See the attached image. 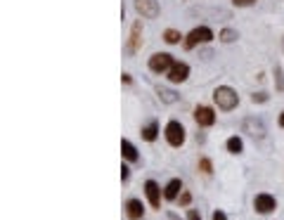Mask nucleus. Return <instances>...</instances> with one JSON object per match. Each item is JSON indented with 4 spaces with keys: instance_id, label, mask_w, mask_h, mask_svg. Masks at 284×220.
<instances>
[{
    "instance_id": "18",
    "label": "nucleus",
    "mask_w": 284,
    "mask_h": 220,
    "mask_svg": "<svg viewBox=\"0 0 284 220\" xmlns=\"http://www.w3.org/2000/svg\"><path fill=\"white\" fill-rule=\"evenodd\" d=\"M180 38H185V36H182L180 31H175V28H166V31H164V41H166L168 45H178Z\"/></svg>"
},
{
    "instance_id": "25",
    "label": "nucleus",
    "mask_w": 284,
    "mask_h": 220,
    "mask_svg": "<svg viewBox=\"0 0 284 220\" xmlns=\"http://www.w3.org/2000/svg\"><path fill=\"white\" fill-rule=\"evenodd\" d=\"M128 178H131V168H128V166H121V180H123V182H128Z\"/></svg>"
},
{
    "instance_id": "17",
    "label": "nucleus",
    "mask_w": 284,
    "mask_h": 220,
    "mask_svg": "<svg viewBox=\"0 0 284 220\" xmlns=\"http://www.w3.org/2000/svg\"><path fill=\"white\" fill-rule=\"evenodd\" d=\"M225 147H228V151H230V154H242V151H244V142H242V138H237V135L228 138Z\"/></svg>"
},
{
    "instance_id": "9",
    "label": "nucleus",
    "mask_w": 284,
    "mask_h": 220,
    "mask_svg": "<svg viewBox=\"0 0 284 220\" xmlns=\"http://www.w3.org/2000/svg\"><path fill=\"white\" fill-rule=\"evenodd\" d=\"M168 81L171 83H185L187 81V76H190V64L185 62H175L171 69H168Z\"/></svg>"
},
{
    "instance_id": "2",
    "label": "nucleus",
    "mask_w": 284,
    "mask_h": 220,
    "mask_svg": "<svg viewBox=\"0 0 284 220\" xmlns=\"http://www.w3.org/2000/svg\"><path fill=\"white\" fill-rule=\"evenodd\" d=\"M213 41V31L208 26H197L192 28L187 36H185V41H182V48L185 50H194L197 45H204V43H211Z\"/></svg>"
},
{
    "instance_id": "21",
    "label": "nucleus",
    "mask_w": 284,
    "mask_h": 220,
    "mask_svg": "<svg viewBox=\"0 0 284 220\" xmlns=\"http://www.w3.org/2000/svg\"><path fill=\"white\" fill-rule=\"evenodd\" d=\"M275 83H277V92H284V71H282V67H275Z\"/></svg>"
},
{
    "instance_id": "11",
    "label": "nucleus",
    "mask_w": 284,
    "mask_h": 220,
    "mask_svg": "<svg viewBox=\"0 0 284 220\" xmlns=\"http://www.w3.org/2000/svg\"><path fill=\"white\" fill-rule=\"evenodd\" d=\"M244 131L249 133L251 138H256V140L265 138V125H263L261 118H246V121H244Z\"/></svg>"
},
{
    "instance_id": "6",
    "label": "nucleus",
    "mask_w": 284,
    "mask_h": 220,
    "mask_svg": "<svg viewBox=\"0 0 284 220\" xmlns=\"http://www.w3.org/2000/svg\"><path fill=\"white\" fill-rule=\"evenodd\" d=\"M135 12H138L142 19H156L161 12L159 0H135Z\"/></svg>"
},
{
    "instance_id": "16",
    "label": "nucleus",
    "mask_w": 284,
    "mask_h": 220,
    "mask_svg": "<svg viewBox=\"0 0 284 220\" xmlns=\"http://www.w3.org/2000/svg\"><path fill=\"white\" fill-rule=\"evenodd\" d=\"M140 135H142V140H145V142H154V140L159 138V121H149V123L142 128V133H140Z\"/></svg>"
},
{
    "instance_id": "24",
    "label": "nucleus",
    "mask_w": 284,
    "mask_h": 220,
    "mask_svg": "<svg viewBox=\"0 0 284 220\" xmlns=\"http://www.w3.org/2000/svg\"><path fill=\"white\" fill-rule=\"evenodd\" d=\"M211 220H228V215H225V213H223V211H220V208H215V211H213V213H211Z\"/></svg>"
},
{
    "instance_id": "14",
    "label": "nucleus",
    "mask_w": 284,
    "mask_h": 220,
    "mask_svg": "<svg viewBox=\"0 0 284 220\" xmlns=\"http://www.w3.org/2000/svg\"><path fill=\"white\" fill-rule=\"evenodd\" d=\"M121 156H123L125 161H131V164H135V161H140L138 147L133 145L131 140H121Z\"/></svg>"
},
{
    "instance_id": "12",
    "label": "nucleus",
    "mask_w": 284,
    "mask_h": 220,
    "mask_svg": "<svg viewBox=\"0 0 284 220\" xmlns=\"http://www.w3.org/2000/svg\"><path fill=\"white\" fill-rule=\"evenodd\" d=\"M125 215H128V220H142V215H145V206H142V201L140 199H128L125 201Z\"/></svg>"
},
{
    "instance_id": "7",
    "label": "nucleus",
    "mask_w": 284,
    "mask_h": 220,
    "mask_svg": "<svg viewBox=\"0 0 284 220\" xmlns=\"http://www.w3.org/2000/svg\"><path fill=\"white\" fill-rule=\"evenodd\" d=\"M254 208H256V213L268 215V213H272V211L277 208V199H275L272 194L261 192V194H256V197H254Z\"/></svg>"
},
{
    "instance_id": "22",
    "label": "nucleus",
    "mask_w": 284,
    "mask_h": 220,
    "mask_svg": "<svg viewBox=\"0 0 284 220\" xmlns=\"http://www.w3.org/2000/svg\"><path fill=\"white\" fill-rule=\"evenodd\" d=\"M251 102H254V104L268 102V92H254V95H251Z\"/></svg>"
},
{
    "instance_id": "19",
    "label": "nucleus",
    "mask_w": 284,
    "mask_h": 220,
    "mask_svg": "<svg viewBox=\"0 0 284 220\" xmlns=\"http://www.w3.org/2000/svg\"><path fill=\"white\" fill-rule=\"evenodd\" d=\"M218 38H220V43H235L239 38V34H237L235 28H223Z\"/></svg>"
},
{
    "instance_id": "3",
    "label": "nucleus",
    "mask_w": 284,
    "mask_h": 220,
    "mask_svg": "<svg viewBox=\"0 0 284 220\" xmlns=\"http://www.w3.org/2000/svg\"><path fill=\"white\" fill-rule=\"evenodd\" d=\"M164 135H166V142L171 147H182V145H185V138H187L185 125H182L180 121H168Z\"/></svg>"
},
{
    "instance_id": "10",
    "label": "nucleus",
    "mask_w": 284,
    "mask_h": 220,
    "mask_svg": "<svg viewBox=\"0 0 284 220\" xmlns=\"http://www.w3.org/2000/svg\"><path fill=\"white\" fill-rule=\"evenodd\" d=\"M145 194H147V201L152 208H159L161 206V187L154 182V180H147L145 182Z\"/></svg>"
},
{
    "instance_id": "8",
    "label": "nucleus",
    "mask_w": 284,
    "mask_h": 220,
    "mask_svg": "<svg viewBox=\"0 0 284 220\" xmlns=\"http://www.w3.org/2000/svg\"><path fill=\"white\" fill-rule=\"evenodd\" d=\"M194 121H197V125H201V128H211V125L215 123V111L211 109V107H204V104H199V107H194Z\"/></svg>"
},
{
    "instance_id": "15",
    "label": "nucleus",
    "mask_w": 284,
    "mask_h": 220,
    "mask_svg": "<svg viewBox=\"0 0 284 220\" xmlns=\"http://www.w3.org/2000/svg\"><path fill=\"white\" fill-rule=\"evenodd\" d=\"M156 95H159V100H161L164 104H175L178 100H180V95H178L175 90L164 88V85H159V88H156Z\"/></svg>"
},
{
    "instance_id": "5",
    "label": "nucleus",
    "mask_w": 284,
    "mask_h": 220,
    "mask_svg": "<svg viewBox=\"0 0 284 220\" xmlns=\"http://www.w3.org/2000/svg\"><path fill=\"white\" fill-rule=\"evenodd\" d=\"M175 64L173 55H168V52H154L149 57V71L154 74H168V69Z\"/></svg>"
},
{
    "instance_id": "26",
    "label": "nucleus",
    "mask_w": 284,
    "mask_h": 220,
    "mask_svg": "<svg viewBox=\"0 0 284 220\" xmlns=\"http://www.w3.org/2000/svg\"><path fill=\"white\" fill-rule=\"evenodd\" d=\"M187 220H201L199 211H197V208H190V211H187Z\"/></svg>"
},
{
    "instance_id": "13",
    "label": "nucleus",
    "mask_w": 284,
    "mask_h": 220,
    "mask_svg": "<svg viewBox=\"0 0 284 220\" xmlns=\"http://www.w3.org/2000/svg\"><path fill=\"white\" fill-rule=\"evenodd\" d=\"M180 192H182V180L180 178H173L166 187H164V199L175 201L178 197H180Z\"/></svg>"
},
{
    "instance_id": "28",
    "label": "nucleus",
    "mask_w": 284,
    "mask_h": 220,
    "mask_svg": "<svg viewBox=\"0 0 284 220\" xmlns=\"http://www.w3.org/2000/svg\"><path fill=\"white\" fill-rule=\"evenodd\" d=\"M121 81H123L125 85H131V83H133V76L131 74H123V76H121Z\"/></svg>"
},
{
    "instance_id": "4",
    "label": "nucleus",
    "mask_w": 284,
    "mask_h": 220,
    "mask_svg": "<svg viewBox=\"0 0 284 220\" xmlns=\"http://www.w3.org/2000/svg\"><path fill=\"white\" fill-rule=\"evenodd\" d=\"M142 48V19L138 21H133V26H131V36H128V41H125V55L133 57L138 50Z\"/></svg>"
},
{
    "instance_id": "29",
    "label": "nucleus",
    "mask_w": 284,
    "mask_h": 220,
    "mask_svg": "<svg viewBox=\"0 0 284 220\" xmlns=\"http://www.w3.org/2000/svg\"><path fill=\"white\" fill-rule=\"evenodd\" d=\"M279 128H284V111L279 114Z\"/></svg>"
},
{
    "instance_id": "1",
    "label": "nucleus",
    "mask_w": 284,
    "mask_h": 220,
    "mask_svg": "<svg viewBox=\"0 0 284 220\" xmlns=\"http://www.w3.org/2000/svg\"><path fill=\"white\" fill-rule=\"evenodd\" d=\"M213 102L218 104L220 111H232V109H237V104H239V95H237V90L230 88V85H218V88L213 90Z\"/></svg>"
},
{
    "instance_id": "23",
    "label": "nucleus",
    "mask_w": 284,
    "mask_h": 220,
    "mask_svg": "<svg viewBox=\"0 0 284 220\" xmlns=\"http://www.w3.org/2000/svg\"><path fill=\"white\" fill-rule=\"evenodd\" d=\"M178 199H180V206H190V204H192V194H190V192H182Z\"/></svg>"
},
{
    "instance_id": "20",
    "label": "nucleus",
    "mask_w": 284,
    "mask_h": 220,
    "mask_svg": "<svg viewBox=\"0 0 284 220\" xmlns=\"http://www.w3.org/2000/svg\"><path fill=\"white\" fill-rule=\"evenodd\" d=\"M199 171L204 173V175H211L213 173V164H211V159H199Z\"/></svg>"
},
{
    "instance_id": "31",
    "label": "nucleus",
    "mask_w": 284,
    "mask_h": 220,
    "mask_svg": "<svg viewBox=\"0 0 284 220\" xmlns=\"http://www.w3.org/2000/svg\"><path fill=\"white\" fill-rule=\"evenodd\" d=\"M282 48H284V38H282Z\"/></svg>"
},
{
    "instance_id": "27",
    "label": "nucleus",
    "mask_w": 284,
    "mask_h": 220,
    "mask_svg": "<svg viewBox=\"0 0 284 220\" xmlns=\"http://www.w3.org/2000/svg\"><path fill=\"white\" fill-rule=\"evenodd\" d=\"M232 3H235L237 7H249V5H254L256 0H232Z\"/></svg>"
},
{
    "instance_id": "30",
    "label": "nucleus",
    "mask_w": 284,
    "mask_h": 220,
    "mask_svg": "<svg viewBox=\"0 0 284 220\" xmlns=\"http://www.w3.org/2000/svg\"><path fill=\"white\" fill-rule=\"evenodd\" d=\"M168 220H180V218H178L175 213H168Z\"/></svg>"
}]
</instances>
